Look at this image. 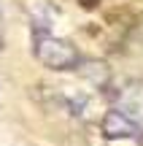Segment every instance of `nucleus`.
Returning <instances> with one entry per match:
<instances>
[{
    "label": "nucleus",
    "instance_id": "nucleus-1",
    "mask_svg": "<svg viewBox=\"0 0 143 146\" xmlns=\"http://www.w3.org/2000/svg\"><path fill=\"white\" fill-rule=\"evenodd\" d=\"M35 57L51 70H70L81 60L73 43L62 41V38H54V35H43L35 41Z\"/></svg>",
    "mask_w": 143,
    "mask_h": 146
},
{
    "label": "nucleus",
    "instance_id": "nucleus-2",
    "mask_svg": "<svg viewBox=\"0 0 143 146\" xmlns=\"http://www.w3.org/2000/svg\"><path fill=\"white\" fill-rule=\"evenodd\" d=\"M140 125H135L132 119H130L127 114H122V111H108L105 119H103V133H105L108 138H130V135H138Z\"/></svg>",
    "mask_w": 143,
    "mask_h": 146
},
{
    "label": "nucleus",
    "instance_id": "nucleus-4",
    "mask_svg": "<svg viewBox=\"0 0 143 146\" xmlns=\"http://www.w3.org/2000/svg\"><path fill=\"white\" fill-rule=\"evenodd\" d=\"M3 41H5V35H3V16H0V49H3Z\"/></svg>",
    "mask_w": 143,
    "mask_h": 146
},
{
    "label": "nucleus",
    "instance_id": "nucleus-3",
    "mask_svg": "<svg viewBox=\"0 0 143 146\" xmlns=\"http://www.w3.org/2000/svg\"><path fill=\"white\" fill-rule=\"evenodd\" d=\"M119 111L143 127V84H132L119 95Z\"/></svg>",
    "mask_w": 143,
    "mask_h": 146
}]
</instances>
